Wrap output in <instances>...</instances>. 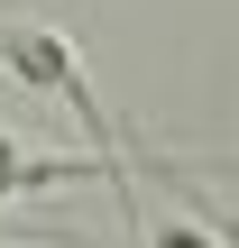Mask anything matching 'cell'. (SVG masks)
<instances>
[{
	"mask_svg": "<svg viewBox=\"0 0 239 248\" xmlns=\"http://www.w3.org/2000/svg\"><path fill=\"white\" fill-rule=\"evenodd\" d=\"M0 55H9V74H18V83H37V92L74 101V110L101 129V101H92V83H83V64H74V46H64V37H46V28H9V37H0Z\"/></svg>",
	"mask_w": 239,
	"mask_h": 248,
	"instance_id": "cell-1",
	"label": "cell"
},
{
	"mask_svg": "<svg viewBox=\"0 0 239 248\" xmlns=\"http://www.w3.org/2000/svg\"><path fill=\"white\" fill-rule=\"evenodd\" d=\"M46 175H74V156H28V147L0 129V193H28V184H46Z\"/></svg>",
	"mask_w": 239,
	"mask_h": 248,
	"instance_id": "cell-2",
	"label": "cell"
},
{
	"mask_svg": "<svg viewBox=\"0 0 239 248\" xmlns=\"http://www.w3.org/2000/svg\"><path fill=\"white\" fill-rule=\"evenodd\" d=\"M147 248H221V239H203V230H184V221H166V230H157Z\"/></svg>",
	"mask_w": 239,
	"mask_h": 248,
	"instance_id": "cell-3",
	"label": "cell"
},
{
	"mask_svg": "<svg viewBox=\"0 0 239 248\" xmlns=\"http://www.w3.org/2000/svg\"><path fill=\"white\" fill-rule=\"evenodd\" d=\"M230 248H239V239H230Z\"/></svg>",
	"mask_w": 239,
	"mask_h": 248,
	"instance_id": "cell-4",
	"label": "cell"
}]
</instances>
